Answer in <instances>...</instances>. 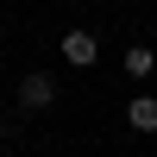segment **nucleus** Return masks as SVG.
I'll list each match as a JSON object with an SVG mask.
<instances>
[{
	"instance_id": "obj_4",
	"label": "nucleus",
	"mask_w": 157,
	"mask_h": 157,
	"mask_svg": "<svg viewBox=\"0 0 157 157\" xmlns=\"http://www.w3.org/2000/svg\"><path fill=\"white\" fill-rule=\"evenodd\" d=\"M126 75H151V50H145V44L126 50Z\"/></svg>"
},
{
	"instance_id": "obj_2",
	"label": "nucleus",
	"mask_w": 157,
	"mask_h": 157,
	"mask_svg": "<svg viewBox=\"0 0 157 157\" xmlns=\"http://www.w3.org/2000/svg\"><path fill=\"white\" fill-rule=\"evenodd\" d=\"M19 101H25V107H50V101H57V82H50V75L44 69H32V75H25V82H19Z\"/></svg>"
},
{
	"instance_id": "obj_1",
	"label": "nucleus",
	"mask_w": 157,
	"mask_h": 157,
	"mask_svg": "<svg viewBox=\"0 0 157 157\" xmlns=\"http://www.w3.org/2000/svg\"><path fill=\"white\" fill-rule=\"evenodd\" d=\"M63 57H69L75 69H88V63L101 57V38L88 32V25H75V32H63Z\"/></svg>"
},
{
	"instance_id": "obj_3",
	"label": "nucleus",
	"mask_w": 157,
	"mask_h": 157,
	"mask_svg": "<svg viewBox=\"0 0 157 157\" xmlns=\"http://www.w3.org/2000/svg\"><path fill=\"white\" fill-rule=\"evenodd\" d=\"M126 126H132V132H157V94H138L132 107H126Z\"/></svg>"
}]
</instances>
